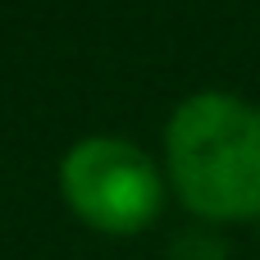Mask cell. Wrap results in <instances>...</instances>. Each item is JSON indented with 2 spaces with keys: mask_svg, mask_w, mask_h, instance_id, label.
Listing matches in <instances>:
<instances>
[{
  "mask_svg": "<svg viewBox=\"0 0 260 260\" xmlns=\"http://www.w3.org/2000/svg\"><path fill=\"white\" fill-rule=\"evenodd\" d=\"M169 260H229V251H224L210 233H187V238L174 242Z\"/></svg>",
  "mask_w": 260,
  "mask_h": 260,
  "instance_id": "cell-3",
  "label": "cell"
},
{
  "mask_svg": "<svg viewBox=\"0 0 260 260\" xmlns=\"http://www.w3.org/2000/svg\"><path fill=\"white\" fill-rule=\"evenodd\" d=\"M169 183L210 224L260 215V110L229 91L187 96L165 128Z\"/></svg>",
  "mask_w": 260,
  "mask_h": 260,
  "instance_id": "cell-1",
  "label": "cell"
},
{
  "mask_svg": "<svg viewBox=\"0 0 260 260\" xmlns=\"http://www.w3.org/2000/svg\"><path fill=\"white\" fill-rule=\"evenodd\" d=\"M64 206L96 233H142L165 206V178L155 160L128 137H82L59 160Z\"/></svg>",
  "mask_w": 260,
  "mask_h": 260,
  "instance_id": "cell-2",
  "label": "cell"
}]
</instances>
